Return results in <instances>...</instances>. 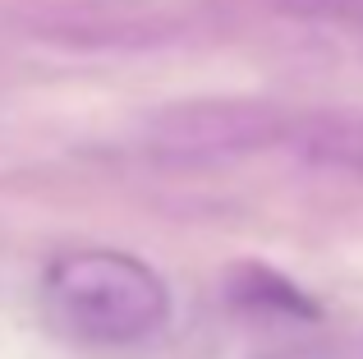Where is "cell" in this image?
<instances>
[{
    "label": "cell",
    "mask_w": 363,
    "mask_h": 359,
    "mask_svg": "<svg viewBox=\"0 0 363 359\" xmlns=\"http://www.w3.org/2000/svg\"><path fill=\"white\" fill-rule=\"evenodd\" d=\"M42 318L88 350H129L166 332L170 286L152 263L124 249H69L42 272Z\"/></svg>",
    "instance_id": "cell-1"
},
{
    "label": "cell",
    "mask_w": 363,
    "mask_h": 359,
    "mask_svg": "<svg viewBox=\"0 0 363 359\" xmlns=\"http://www.w3.org/2000/svg\"><path fill=\"white\" fill-rule=\"evenodd\" d=\"M294 111L267 97H184L166 101L138 125V148L166 171H212L285 148Z\"/></svg>",
    "instance_id": "cell-2"
},
{
    "label": "cell",
    "mask_w": 363,
    "mask_h": 359,
    "mask_svg": "<svg viewBox=\"0 0 363 359\" xmlns=\"http://www.w3.org/2000/svg\"><path fill=\"white\" fill-rule=\"evenodd\" d=\"M33 33L65 51H157L184 33V14L170 0H55Z\"/></svg>",
    "instance_id": "cell-3"
},
{
    "label": "cell",
    "mask_w": 363,
    "mask_h": 359,
    "mask_svg": "<svg viewBox=\"0 0 363 359\" xmlns=\"http://www.w3.org/2000/svg\"><path fill=\"white\" fill-rule=\"evenodd\" d=\"M285 153H294V162L313 166V171L363 180V111L359 106L294 111Z\"/></svg>",
    "instance_id": "cell-4"
},
{
    "label": "cell",
    "mask_w": 363,
    "mask_h": 359,
    "mask_svg": "<svg viewBox=\"0 0 363 359\" xmlns=\"http://www.w3.org/2000/svg\"><path fill=\"white\" fill-rule=\"evenodd\" d=\"M221 295L240 318H257V323H318L322 318L318 299L272 263H235L225 272Z\"/></svg>",
    "instance_id": "cell-5"
},
{
    "label": "cell",
    "mask_w": 363,
    "mask_h": 359,
    "mask_svg": "<svg viewBox=\"0 0 363 359\" xmlns=\"http://www.w3.org/2000/svg\"><path fill=\"white\" fill-rule=\"evenodd\" d=\"M253 359H345L340 350H327V346H281V350H267Z\"/></svg>",
    "instance_id": "cell-6"
}]
</instances>
